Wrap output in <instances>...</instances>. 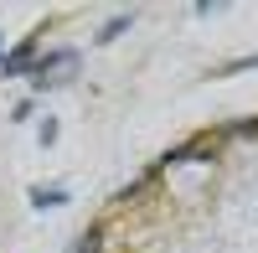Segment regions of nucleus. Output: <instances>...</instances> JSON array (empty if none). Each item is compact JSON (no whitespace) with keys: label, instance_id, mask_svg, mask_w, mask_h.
I'll return each mask as SVG.
<instances>
[{"label":"nucleus","instance_id":"obj_5","mask_svg":"<svg viewBox=\"0 0 258 253\" xmlns=\"http://www.w3.org/2000/svg\"><path fill=\"white\" fill-rule=\"evenodd\" d=\"M124 26H129V16H119V21H109V26H103V31H98V41H114V36H119Z\"/></svg>","mask_w":258,"mask_h":253},{"label":"nucleus","instance_id":"obj_2","mask_svg":"<svg viewBox=\"0 0 258 253\" xmlns=\"http://www.w3.org/2000/svg\"><path fill=\"white\" fill-rule=\"evenodd\" d=\"M0 68H6V78H21V73H36V36L21 41V47L0 52Z\"/></svg>","mask_w":258,"mask_h":253},{"label":"nucleus","instance_id":"obj_4","mask_svg":"<svg viewBox=\"0 0 258 253\" xmlns=\"http://www.w3.org/2000/svg\"><path fill=\"white\" fill-rule=\"evenodd\" d=\"M68 192H31V207H62Z\"/></svg>","mask_w":258,"mask_h":253},{"label":"nucleus","instance_id":"obj_1","mask_svg":"<svg viewBox=\"0 0 258 253\" xmlns=\"http://www.w3.org/2000/svg\"><path fill=\"white\" fill-rule=\"evenodd\" d=\"M73 73H78V52L73 47H62V52H52V57L36 62V83H41V88H57V83H68Z\"/></svg>","mask_w":258,"mask_h":253},{"label":"nucleus","instance_id":"obj_3","mask_svg":"<svg viewBox=\"0 0 258 253\" xmlns=\"http://www.w3.org/2000/svg\"><path fill=\"white\" fill-rule=\"evenodd\" d=\"M73 253H103V227H88V233L73 243Z\"/></svg>","mask_w":258,"mask_h":253}]
</instances>
